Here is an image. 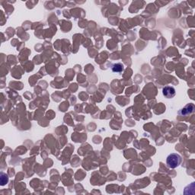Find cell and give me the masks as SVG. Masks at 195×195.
Here are the masks:
<instances>
[{
	"mask_svg": "<svg viewBox=\"0 0 195 195\" xmlns=\"http://www.w3.org/2000/svg\"><path fill=\"white\" fill-rule=\"evenodd\" d=\"M182 161V158L178 153H171L166 159V164L170 169H175L180 166Z\"/></svg>",
	"mask_w": 195,
	"mask_h": 195,
	"instance_id": "1",
	"label": "cell"
},
{
	"mask_svg": "<svg viewBox=\"0 0 195 195\" xmlns=\"http://www.w3.org/2000/svg\"><path fill=\"white\" fill-rule=\"evenodd\" d=\"M162 94L167 98H171L175 95V89L171 86H166L163 88Z\"/></svg>",
	"mask_w": 195,
	"mask_h": 195,
	"instance_id": "2",
	"label": "cell"
},
{
	"mask_svg": "<svg viewBox=\"0 0 195 195\" xmlns=\"http://www.w3.org/2000/svg\"><path fill=\"white\" fill-rule=\"evenodd\" d=\"M195 109L194 105L193 104H188V105H186L185 107H184L183 109H181L179 113L181 114V115H188V114H191V113L194 112Z\"/></svg>",
	"mask_w": 195,
	"mask_h": 195,
	"instance_id": "3",
	"label": "cell"
},
{
	"mask_svg": "<svg viewBox=\"0 0 195 195\" xmlns=\"http://www.w3.org/2000/svg\"><path fill=\"white\" fill-rule=\"evenodd\" d=\"M124 70V66L121 63H115L112 66V71L114 73H121Z\"/></svg>",
	"mask_w": 195,
	"mask_h": 195,
	"instance_id": "4",
	"label": "cell"
},
{
	"mask_svg": "<svg viewBox=\"0 0 195 195\" xmlns=\"http://www.w3.org/2000/svg\"><path fill=\"white\" fill-rule=\"evenodd\" d=\"M8 181V177L6 174L2 172L1 173V185L3 186L6 184Z\"/></svg>",
	"mask_w": 195,
	"mask_h": 195,
	"instance_id": "5",
	"label": "cell"
}]
</instances>
